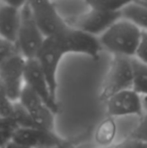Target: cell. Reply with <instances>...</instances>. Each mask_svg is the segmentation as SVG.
Listing matches in <instances>:
<instances>
[{
	"mask_svg": "<svg viewBox=\"0 0 147 148\" xmlns=\"http://www.w3.org/2000/svg\"><path fill=\"white\" fill-rule=\"evenodd\" d=\"M12 142H15L27 148H47L53 146H63L67 141L61 138L55 132L45 131L42 129L18 128Z\"/></svg>",
	"mask_w": 147,
	"mask_h": 148,
	"instance_id": "12",
	"label": "cell"
},
{
	"mask_svg": "<svg viewBox=\"0 0 147 148\" xmlns=\"http://www.w3.org/2000/svg\"><path fill=\"white\" fill-rule=\"evenodd\" d=\"M16 53H18V51L15 43L0 38V64Z\"/></svg>",
	"mask_w": 147,
	"mask_h": 148,
	"instance_id": "22",
	"label": "cell"
},
{
	"mask_svg": "<svg viewBox=\"0 0 147 148\" xmlns=\"http://www.w3.org/2000/svg\"><path fill=\"white\" fill-rule=\"evenodd\" d=\"M121 17V12H108L90 8L89 11L84 13L65 16V20L71 27L100 37Z\"/></svg>",
	"mask_w": 147,
	"mask_h": 148,
	"instance_id": "3",
	"label": "cell"
},
{
	"mask_svg": "<svg viewBox=\"0 0 147 148\" xmlns=\"http://www.w3.org/2000/svg\"><path fill=\"white\" fill-rule=\"evenodd\" d=\"M66 144H67V142H66ZM66 144L63 145V146H53V147H47V148H65Z\"/></svg>",
	"mask_w": 147,
	"mask_h": 148,
	"instance_id": "29",
	"label": "cell"
},
{
	"mask_svg": "<svg viewBox=\"0 0 147 148\" xmlns=\"http://www.w3.org/2000/svg\"><path fill=\"white\" fill-rule=\"evenodd\" d=\"M99 148V147H96ZM104 148H147V143L142 142V141L135 140L133 138L130 137H126L125 139H123L122 141L118 143H114L113 145L109 147H104Z\"/></svg>",
	"mask_w": 147,
	"mask_h": 148,
	"instance_id": "24",
	"label": "cell"
},
{
	"mask_svg": "<svg viewBox=\"0 0 147 148\" xmlns=\"http://www.w3.org/2000/svg\"><path fill=\"white\" fill-rule=\"evenodd\" d=\"M4 148H27V147H24L22 145H19L15 142H10L9 144H7Z\"/></svg>",
	"mask_w": 147,
	"mask_h": 148,
	"instance_id": "26",
	"label": "cell"
},
{
	"mask_svg": "<svg viewBox=\"0 0 147 148\" xmlns=\"http://www.w3.org/2000/svg\"><path fill=\"white\" fill-rule=\"evenodd\" d=\"M107 116L109 117H123V116H143L144 107L142 97L132 89L125 90L114 95L105 103Z\"/></svg>",
	"mask_w": 147,
	"mask_h": 148,
	"instance_id": "10",
	"label": "cell"
},
{
	"mask_svg": "<svg viewBox=\"0 0 147 148\" xmlns=\"http://www.w3.org/2000/svg\"><path fill=\"white\" fill-rule=\"evenodd\" d=\"M53 37L59 41L66 56L75 53L87 56L93 60H98L103 49L99 37L93 36L69 25L61 34Z\"/></svg>",
	"mask_w": 147,
	"mask_h": 148,
	"instance_id": "5",
	"label": "cell"
},
{
	"mask_svg": "<svg viewBox=\"0 0 147 148\" xmlns=\"http://www.w3.org/2000/svg\"><path fill=\"white\" fill-rule=\"evenodd\" d=\"M0 120H1V117H0Z\"/></svg>",
	"mask_w": 147,
	"mask_h": 148,
	"instance_id": "30",
	"label": "cell"
},
{
	"mask_svg": "<svg viewBox=\"0 0 147 148\" xmlns=\"http://www.w3.org/2000/svg\"><path fill=\"white\" fill-rule=\"evenodd\" d=\"M141 34L142 30L121 17L99 37V40L102 49L113 57L134 58Z\"/></svg>",
	"mask_w": 147,
	"mask_h": 148,
	"instance_id": "1",
	"label": "cell"
},
{
	"mask_svg": "<svg viewBox=\"0 0 147 148\" xmlns=\"http://www.w3.org/2000/svg\"><path fill=\"white\" fill-rule=\"evenodd\" d=\"M13 120L17 123V125L19 126V128H31L34 126V123L32 121L31 116L29 115L26 109L19 103H14V108H13V114L12 117Z\"/></svg>",
	"mask_w": 147,
	"mask_h": 148,
	"instance_id": "19",
	"label": "cell"
},
{
	"mask_svg": "<svg viewBox=\"0 0 147 148\" xmlns=\"http://www.w3.org/2000/svg\"><path fill=\"white\" fill-rule=\"evenodd\" d=\"M117 134V125L115 118L107 116L96 126L93 134V143L96 147L104 148L114 144Z\"/></svg>",
	"mask_w": 147,
	"mask_h": 148,
	"instance_id": "14",
	"label": "cell"
},
{
	"mask_svg": "<svg viewBox=\"0 0 147 148\" xmlns=\"http://www.w3.org/2000/svg\"><path fill=\"white\" fill-rule=\"evenodd\" d=\"M128 137L147 143V111L144 112L141 118H139L138 124L128 135Z\"/></svg>",
	"mask_w": 147,
	"mask_h": 148,
	"instance_id": "21",
	"label": "cell"
},
{
	"mask_svg": "<svg viewBox=\"0 0 147 148\" xmlns=\"http://www.w3.org/2000/svg\"><path fill=\"white\" fill-rule=\"evenodd\" d=\"M18 102L31 116L36 128L55 132V113L45 105L36 92L24 85Z\"/></svg>",
	"mask_w": 147,
	"mask_h": 148,
	"instance_id": "9",
	"label": "cell"
},
{
	"mask_svg": "<svg viewBox=\"0 0 147 148\" xmlns=\"http://www.w3.org/2000/svg\"><path fill=\"white\" fill-rule=\"evenodd\" d=\"M134 59L147 66V31H142L139 45L137 47Z\"/></svg>",
	"mask_w": 147,
	"mask_h": 148,
	"instance_id": "23",
	"label": "cell"
},
{
	"mask_svg": "<svg viewBox=\"0 0 147 148\" xmlns=\"http://www.w3.org/2000/svg\"><path fill=\"white\" fill-rule=\"evenodd\" d=\"M19 126L13 118H1L0 120V148H4L12 142L15 132Z\"/></svg>",
	"mask_w": 147,
	"mask_h": 148,
	"instance_id": "18",
	"label": "cell"
},
{
	"mask_svg": "<svg viewBox=\"0 0 147 148\" xmlns=\"http://www.w3.org/2000/svg\"><path fill=\"white\" fill-rule=\"evenodd\" d=\"M133 81L132 90L141 97L147 96V66L134 58L131 59Z\"/></svg>",
	"mask_w": 147,
	"mask_h": 148,
	"instance_id": "16",
	"label": "cell"
},
{
	"mask_svg": "<svg viewBox=\"0 0 147 148\" xmlns=\"http://www.w3.org/2000/svg\"><path fill=\"white\" fill-rule=\"evenodd\" d=\"M136 1H138V2H140V3L145 4V5H147V0H136Z\"/></svg>",
	"mask_w": 147,
	"mask_h": 148,
	"instance_id": "28",
	"label": "cell"
},
{
	"mask_svg": "<svg viewBox=\"0 0 147 148\" xmlns=\"http://www.w3.org/2000/svg\"><path fill=\"white\" fill-rule=\"evenodd\" d=\"M21 22V9L6 4L0 5V38L16 45Z\"/></svg>",
	"mask_w": 147,
	"mask_h": 148,
	"instance_id": "13",
	"label": "cell"
},
{
	"mask_svg": "<svg viewBox=\"0 0 147 148\" xmlns=\"http://www.w3.org/2000/svg\"><path fill=\"white\" fill-rule=\"evenodd\" d=\"M28 5L45 38L57 36L68 27L65 16L59 13L51 0H28Z\"/></svg>",
	"mask_w": 147,
	"mask_h": 148,
	"instance_id": "6",
	"label": "cell"
},
{
	"mask_svg": "<svg viewBox=\"0 0 147 148\" xmlns=\"http://www.w3.org/2000/svg\"><path fill=\"white\" fill-rule=\"evenodd\" d=\"M26 59L19 53L0 64V83L3 85L7 97L13 103L19 101L24 87V71Z\"/></svg>",
	"mask_w": 147,
	"mask_h": 148,
	"instance_id": "7",
	"label": "cell"
},
{
	"mask_svg": "<svg viewBox=\"0 0 147 148\" xmlns=\"http://www.w3.org/2000/svg\"><path fill=\"white\" fill-rule=\"evenodd\" d=\"M14 103L9 100L3 85L0 83V117L11 118L13 114Z\"/></svg>",
	"mask_w": 147,
	"mask_h": 148,
	"instance_id": "20",
	"label": "cell"
},
{
	"mask_svg": "<svg viewBox=\"0 0 147 148\" xmlns=\"http://www.w3.org/2000/svg\"><path fill=\"white\" fill-rule=\"evenodd\" d=\"M24 85L29 87L41 98L45 105L55 114L59 111V104L51 95L45 75L36 59L26 60L24 71Z\"/></svg>",
	"mask_w": 147,
	"mask_h": 148,
	"instance_id": "11",
	"label": "cell"
},
{
	"mask_svg": "<svg viewBox=\"0 0 147 148\" xmlns=\"http://www.w3.org/2000/svg\"><path fill=\"white\" fill-rule=\"evenodd\" d=\"M121 16L140 30L147 31V5L145 4L132 0L121 10Z\"/></svg>",
	"mask_w": 147,
	"mask_h": 148,
	"instance_id": "15",
	"label": "cell"
},
{
	"mask_svg": "<svg viewBox=\"0 0 147 148\" xmlns=\"http://www.w3.org/2000/svg\"><path fill=\"white\" fill-rule=\"evenodd\" d=\"M65 56V51H63L57 38L47 37L36 58L44 73L51 95L55 100L57 92V71Z\"/></svg>",
	"mask_w": 147,
	"mask_h": 148,
	"instance_id": "8",
	"label": "cell"
},
{
	"mask_svg": "<svg viewBox=\"0 0 147 148\" xmlns=\"http://www.w3.org/2000/svg\"><path fill=\"white\" fill-rule=\"evenodd\" d=\"M142 103H143L144 110L147 111V96L146 97H142Z\"/></svg>",
	"mask_w": 147,
	"mask_h": 148,
	"instance_id": "27",
	"label": "cell"
},
{
	"mask_svg": "<svg viewBox=\"0 0 147 148\" xmlns=\"http://www.w3.org/2000/svg\"><path fill=\"white\" fill-rule=\"evenodd\" d=\"M132 58L114 56L109 64L108 72L105 76L99 92V100L106 103L111 97L125 90L132 89L133 72Z\"/></svg>",
	"mask_w": 147,
	"mask_h": 148,
	"instance_id": "2",
	"label": "cell"
},
{
	"mask_svg": "<svg viewBox=\"0 0 147 148\" xmlns=\"http://www.w3.org/2000/svg\"><path fill=\"white\" fill-rule=\"evenodd\" d=\"M1 1L3 2V4L17 8V9H22L28 3V0H1Z\"/></svg>",
	"mask_w": 147,
	"mask_h": 148,
	"instance_id": "25",
	"label": "cell"
},
{
	"mask_svg": "<svg viewBox=\"0 0 147 148\" xmlns=\"http://www.w3.org/2000/svg\"><path fill=\"white\" fill-rule=\"evenodd\" d=\"M90 8L108 12H121L132 0H84Z\"/></svg>",
	"mask_w": 147,
	"mask_h": 148,
	"instance_id": "17",
	"label": "cell"
},
{
	"mask_svg": "<svg viewBox=\"0 0 147 148\" xmlns=\"http://www.w3.org/2000/svg\"><path fill=\"white\" fill-rule=\"evenodd\" d=\"M44 40L45 36L34 21L27 3L21 9V22L16 40L18 53L26 60L36 59Z\"/></svg>",
	"mask_w": 147,
	"mask_h": 148,
	"instance_id": "4",
	"label": "cell"
}]
</instances>
